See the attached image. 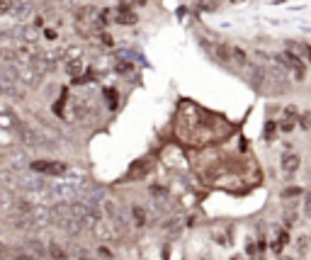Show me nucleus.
<instances>
[{
    "label": "nucleus",
    "mask_w": 311,
    "mask_h": 260,
    "mask_svg": "<svg viewBox=\"0 0 311 260\" xmlns=\"http://www.w3.org/2000/svg\"><path fill=\"white\" fill-rule=\"evenodd\" d=\"M71 226L68 231L78 233V231H92L100 221V214L90 207L88 202H71Z\"/></svg>",
    "instance_id": "nucleus-1"
},
{
    "label": "nucleus",
    "mask_w": 311,
    "mask_h": 260,
    "mask_svg": "<svg viewBox=\"0 0 311 260\" xmlns=\"http://www.w3.org/2000/svg\"><path fill=\"white\" fill-rule=\"evenodd\" d=\"M49 256L54 260H68V256H66V251L58 246V243H49Z\"/></svg>",
    "instance_id": "nucleus-13"
},
{
    "label": "nucleus",
    "mask_w": 311,
    "mask_h": 260,
    "mask_svg": "<svg viewBox=\"0 0 311 260\" xmlns=\"http://www.w3.org/2000/svg\"><path fill=\"white\" fill-rule=\"evenodd\" d=\"M114 22L132 27V25H136V12H134L129 5H119V7L114 10Z\"/></svg>",
    "instance_id": "nucleus-5"
},
{
    "label": "nucleus",
    "mask_w": 311,
    "mask_h": 260,
    "mask_svg": "<svg viewBox=\"0 0 311 260\" xmlns=\"http://www.w3.org/2000/svg\"><path fill=\"white\" fill-rule=\"evenodd\" d=\"M15 260H37V258H32V256H27V253H20Z\"/></svg>",
    "instance_id": "nucleus-27"
},
{
    "label": "nucleus",
    "mask_w": 311,
    "mask_h": 260,
    "mask_svg": "<svg viewBox=\"0 0 311 260\" xmlns=\"http://www.w3.org/2000/svg\"><path fill=\"white\" fill-rule=\"evenodd\" d=\"M10 204H12V200L7 197V192L0 190V209H5V207H10Z\"/></svg>",
    "instance_id": "nucleus-20"
},
{
    "label": "nucleus",
    "mask_w": 311,
    "mask_h": 260,
    "mask_svg": "<svg viewBox=\"0 0 311 260\" xmlns=\"http://www.w3.org/2000/svg\"><path fill=\"white\" fill-rule=\"evenodd\" d=\"M12 7V0H0V15H7Z\"/></svg>",
    "instance_id": "nucleus-19"
},
{
    "label": "nucleus",
    "mask_w": 311,
    "mask_h": 260,
    "mask_svg": "<svg viewBox=\"0 0 311 260\" xmlns=\"http://www.w3.org/2000/svg\"><path fill=\"white\" fill-rule=\"evenodd\" d=\"M275 131H277V124L270 119V122L265 124V141H272V139H275Z\"/></svg>",
    "instance_id": "nucleus-14"
},
{
    "label": "nucleus",
    "mask_w": 311,
    "mask_h": 260,
    "mask_svg": "<svg viewBox=\"0 0 311 260\" xmlns=\"http://www.w3.org/2000/svg\"><path fill=\"white\" fill-rule=\"evenodd\" d=\"M102 42H105L107 46H112V37H110V34H102Z\"/></svg>",
    "instance_id": "nucleus-26"
},
{
    "label": "nucleus",
    "mask_w": 311,
    "mask_h": 260,
    "mask_svg": "<svg viewBox=\"0 0 311 260\" xmlns=\"http://www.w3.org/2000/svg\"><path fill=\"white\" fill-rule=\"evenodd\" d=\"M277 127H280V131H292V129H294V119L284 117V119L280 122V124H277Z\"/></svg>",
    "instance_id": "nucleus-16"
},
{
    "label": "nucleus",
    "mask_w": 311,
    "mask_h": 260,
    "mask_svg": "<svg viewBox=\"0 0 311 260\" xmlns=\"http://www.w3.org/2000/svg\"><path fill=\"white\" fill-rule=\"evenodd\" d=\"M214 56L222 63H231V46L228 44H214Z\"/></svg>",
    "instance_id": "nucleus-12"
},
{
    "label": "nucleus",
    "mask_w": 311,
    "mask_h": 260,
    "mask_svg": "<svg viewBox=\"0 0 311 260\" xmlns=\"http://www.w3.org/2000/svg\"><path fill=\"white\" fill-rule=\"evenodd\" d=\"M29 12H32V5H29V2H12V7H10V12H7V15H12L15 20H20V22H22Z\"/></svg>",
    "instance_id": "nucleus-9"
},
{
    "label": "nucleus",
    "mask_w": 311,
    "mask_h": 260,
    "mask_svg": "<svg viewBox=\"0 0 311 260\" xmlns=\"http://www.w3.org/2000/svg\"><path fill=\"white\" fill-rule=\"evenodd\" d=\"M302 51L307 54V63H311V44H302Z\"/></svg>",
    "instance_id": "nucleus-23"
},
{
    "label": "nucleus",
    "mask_w": 311,
    "mask_h": 260,
    "mask_svg": "<svg viewBox=\"0 0 311 260\" xmlns=\"http://www.w3.org/2000/svg\"><path fill=\"white\" fill-rule=\"evenodd\" d=\"M299 166H302V161H299L297 153H284L282 161H280V168H282L284 173H297Z\"/></svg>",
    "instance_id": "nucleus-7"
},
{
    "label": "nucleus",
    "mask_w": 311,
    "mask_h": 260,
    "mask_svg": "<svg viewBox=\"0 0 311 260\" xmlns=\"http://www.w3.org/2000/svg\"><path fill=\"white\" fill-rule=\"evenodd\" d=\"M78 260H92V258H90V256H81V258H78Z\"/></svg>",
    "instance_id": "nucleus-28"
},
{
    "label": "nucleus",
    "mask_w": 311,
    "mask_h": 260,
    "mask_svg": "<svg viewBox=\"0 0 311 260\" xmlns=\"http://www.w3.org/2000/svg\"><path fill=\"white\" fill-rule=\"evenodd\" d=\"M287 241H289V236H287V231H282V233H280V241H277V243H282V246H284Z\"/></svg>",
    "instance_id": "nucleus-25"
},
{
    "label": "nucleus",
    "mask_w": 311,
    "mask_h": 260,
    "mask_svg": "<svg viewBox=\"0 0 311 260\" xmlns=\"http://www.w3.org/2000/svg\"><path fill=\"white\" fill-rule=\"evenodd\" d=\"M302 187H287V190H282V200H289V197H302Z\"/></svg>",
    "instance_id": "nucleus-15"
},
{
    "label": "nucleus",
    "mask_w": 311,
    "mask_h": 260,
    "mask_svg": "<svg viewBox=\"0 0 311 260\" xmlns=\"http://www.w3.org/2000/svg\"><path fill=\"white\" fill-rule=\"evenodd\" d=\"M275 61H277L280 66H284L287 71H292L297 81H304V78H307V61L302 58V54H297L294 49H284Z\"/></svg>",
    "instance_id": "nucleus-3"
},
{
    "label": "nucleus",
    "mask_w": 311,
    "mask_h": 260,
    "mask_svg": "<svg viewBox=\"0 0 311 260\" xmlns=\"http://www.w3.org/2000/svg\"><path fill=\"white\" fill-rule=\"evenodd\" d=\"M81 187H83V180H68V177L54 180L49 185V197L56 200V202H73L78 197Z\"/></svg>",
    "instance_id": "nucleus-2"
},
{
    "label": "nucleus",
    "mask_w": 311,
    "mask_h": 260,
    "mask_svg": "<svg viewBox=\"0 0 311 260\" xmlns=\"http://www.w3.org/2000/svg\"><path fill=\"white\" fill-rule=\"evenodd\" d=\"M81 71H83V61H71V63H68V73L76 76V73H81Z\"/></svg>",
    "instance_id": "nucleus-18"
},
{
    "label": "nucleus",
    "mask_w": 311,
    "mask_h": 260,
    "mask_svg": "<svg viewBox=\"0 0 311 260\" xmlns=\"http://www.w3.org/2000/svg\"><path fill=\"white\" fill-rule=\"evenodd\" d=\"M231 63L238 66V68H246L248 66V54L243 49H238V46H231Z\"/></svg>",
    "instance_id": "nucleus-10"
},
{
    "label": "nucleus",
    "mask_w": 311,
    "mask_h": 260,
    "mask_svg": "<svg viewBox=\"0 0 311 260\" xmlns=\"http://www.w3.org/2000/svg\"><path fill=\"white\" fill-rule=\"evenodd\" d=\"M299 124H302V129H311V112H302L299 115Z\"/></svg>",
    "instance_id": "nucleus-17"
},
{
    "label": "nucleus",
    "mask_w": 311,
    "mask_h": 260,
    "mask_svg": "<svg viewBox=\"0 0 311 260\" xmlns=\"http://www.w3.org/2000/svg\"><path fill=\"white\" fill-rule=\"evenodd\" d=\"M238 2H243V0H231V5H238Z\"/></svg>",
    "instance_id": "nucleus-29"
},
{
    "label": "nucleus",
    "mask_w": 311,
    "mask_h": 260,
    "mask_svg": "<svg viewBox=\"0 0 311 260\" xmlns=\"http://www.w3.org/2000/svg\"><path fill=\"white\" fill-rule=\"evenodd\" d=\"M71 202H56L51 207V221L58 224L61 229H68L71 226Z\"/></svg>",
    "instance_id": "nucleus-4"
},
{
    "label": "nucleus",
    "mask_w": 311,
    "mask_h": 260,
    "mask_svg": "<svg viewBox=\"0 0 311 260\" xmlns=\"http://www.w3.org/2000/svg\"><path fill=\"white\" fill-rule=\"evenodd\" d=\"M20 136H22V141L27 146H42V136H39V131H34V129H29V127H20Z\"/></svg>",
    "instance_id": "nucleus-8"
},
{
    "label": "nucleus",
    "mask_w": 311,
    "mask_h": 260,
    "mask_svg": "<svg viewBox=\"0 0 311 260\" xmlns=\"http://www.w3.org/2000/svg\"><path fill=\"white\" fill-rule=\"evenodd\" d=\"M117 71L127 73V71H132V63H127V61H119V63H117Z\"/></svg>",
    "instance_id": "nucleus-22"
},
{
    "label": "nucleus",
    "mask_w": 311,
    "mask_h": 260,
    "mask_svg": "<svg viewBox=\"0 0 311 260\" xmlns=\"http://www.w3.org/2000/svg\"><path fill=\"white\" fill-rule=\"evenodd\" d=\"M119 2H122V5H129V7H134V5L141 7V5H146V0H119Z\"/></svg>",
    "instance_id": "nucleus-21"
},
{
    "label": "nucleus",
    "mask_w": 311,
    "mask_h": 260,
    "mask_svg": "<svg viewBox=\"0 0 311 260\" xmlns=\"http://www.w3.org/2000/svg\"><path fill=\"white\" fill-rule=\"evenodd\" d=\"M44 37H46V39H56V32H54V29H46Z\"/></svg>",
    "instance_id": "nucleus-24"
},
{
    "label": "nucleus",
    "mask_w": 311,
    "mask_h": 260,
    "mask_svg": "<svg viewBox=\"0 0 311 260\" xmlns=\"http://www.w3.org/2000/svg\"><path fill=\"white\" fill-rule=\"evenodd\" d=\"M146 221H148L146 209H143V207H134V209H132V224H134L136 229H141V226H146Z\"/></svg>",
    "instance_id": "nucleus-11"
},
{
    "label": "nucleus",
    "mask_w": 311,
    "mask_h": 260,
    "mask_svg": "<svg viewBox=\"0 0 311 260\" xmlns=\"http://www.w3.org/2000/svg\"><path fill=\"white\" fill-rule=\"evenodd\" d=\"M32 168L37 173H49V175H61L66 171L61 163H46V161H37V163H32Z\"/></svg>",
    "instance_id": "nucleus-6"
}]
</instances>
